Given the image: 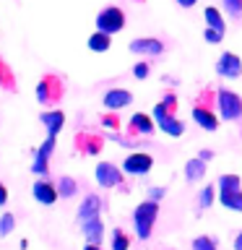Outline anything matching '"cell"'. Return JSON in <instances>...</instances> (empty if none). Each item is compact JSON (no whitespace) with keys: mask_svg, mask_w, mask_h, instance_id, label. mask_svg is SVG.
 <instances>
[{"mask_svg":"<svg viewBox=\"0 0 242 250\" xmlns=\"http://www.w3.org/2000/svg\"><path fill=\"white\" fill-rule=\"evenodd\" d=\"M206 164H208V162L198 159V156L187 162V164H185V180H187V183H201V180L206 177Z\"/></svg>","mask_w":242,"mask_h":250,"instance_id":"ac0fdd59","label":"cell"},{"mask_svg":"<svg viewBox=\"0 0 242 250\" xmlns=\"http://www.w3.org/2000/svg\"><path fill=\"white\" fill-rule=\"evenodd\" d=\"M216 201V185H206V188H201V193H198V206L201 208H211V203Z\"/></svg>","mask_w":242,"mask_h":250,"instance_id":"484cf974","label":"cell"},{"mask_svg":"<svg viewBox=\"0 0 242 250\" xmlns=\"http://www.w3.org/2000/svg\"><path fill=\"white\" fill-rule=\"evenodd\" d=\"M83 250H99V245H94V242H86V248Z\"/></svg>","mask_w":242,"mask_h":250,"instance_id":"ab89813d","label":"cell"},{"mask_svg":"<svg viewBox=\"0 0 242 250\" xmlns=\"http://www.w3.org/2000/svg\"><path fill=\"white\" fill-rule=\"evenodd\" d=\"M128 50L133 55H143V58H159L164 52V42L156 37H141V39H133L128 44Z\"/></svg>","mask_w":242,"mask_h":250,"instance_id":"9c48e42d","label":"cell"},{"mask_svg":"<svg viewBox=\"0 0 242 250\" xmlns=\"http://www.w3.org/2000/svg\"><path fill=\"white\" fill-rule=\"evenodd\" d=\"M112 250H130V237L125 229H112Z\"/></svg>","mask_w":242,"mask_h":250,"instance_id":"d4e9b609","label":"cell"},{"mask_svg":"<svg viewBox=\"0 0 242 250\" xmlns=\"http://www.w3.org/2000/svg\"><path fill=\"white\" fill-rule=\"evenodd\" d=\"M203 39H206L208 44H219V42L224 39V34H222V31H216V29H208V26H206V31H203Z\"/></svg>","mask_w":242,"mask_h":250,"instance_id":"f546056e","label":"cell"},{"mask_svg":"<svg viewBox=\"0 0 242 250\" xmlns=\"http://www.w3.org/2000/svg\"><path fill=\"white\" fill-rule=\"evenodd\" d=\"M159 104H164V107L169 109V112H175V109H177V97H175V91H167V94H164Z\"/></svg>","mask_w":242,"mask_h":250,"instance_id":"d6a6232c","label":"cell"},{"mask_svg":"<svg viewBox=\"0 0 242 250\" xmlns=\"http://www.w3.org/2000/svg\"><path fill=\"white\" fill-rule=\"evenodd\" d=\"M83 229V237L86 242H94V245H101V240H104V222L97 216V219H89V222L81 224Z\"/></svg>","mask_w":242,"mask_h":250,"instance_id":"e0dca14e","label":"cell"},{"mask_svg":"<svg viewBox=\"0 0 242 250\" xmlns=\"http://www.w3.org/2000/svg\"><path fill=\"white\" fill-rule=\"evenodd\" d=\"M164 195H167V188H161V185H154L151 190H148V198L151 201H161Z\"/></svg>","mask_w":242,"mask_h":250,"instance_id":"e575fe53","label":"cell"},{"mask_svg":"<svg viewBox=\"0 0 242 250\" xmlns=\"http://www.w3.org/2000/svg\"><path fill=\"white\" fill-rule=\"evenodd\" d=\"M193 120L198 123L203 130H208V133H214L219 128V115L211 112V107L208 104H201V102L193 107Z\"/></svg>","mask_w":242,"mask_h":250,"instance_id":"4fadbf2b","label":"cell"},{"mask_svg":"<svg viewBox=\"0 0 242 250\" xmlns=\"http://www.w3.org/2000/svg\"><path fill=\"white\" fill-rule=\"evenodd\" d=\"M31 195H34V201H39L42 206H52V203L60 198V190H58L55 183L42 177V180H37V183L31 185Z\"/></svg>","mask_w":242,"mask_h":250,"instance_id":"30bf717a","label":"cell"},{"mask_svg":"<svg viewBox=\"0 0 242 250\" xmlns=\"http://www.w3.org/2000/svg\"><path fill=\"white\" fill-rule=\"evenodd\" d=\"M76 144L81 146L83 154H99L101 151V138L94 136V133H81V136L76 138Z\"/></svg>","mask_w":242,"mask_h":250,"instance_id":"44dd1931","label":"cell"},{"mask_svg":"<svg viewBox=\"0 0 242 250\" xmlns=\"http://www.w3.org/2000/svg\"><path fill=\"white\" fill-rule=\"evenodd\" d=\"M216 109L222 115V120L234 123L242 117V97L232 89H219L216 91Z\"/></svg>","mask_w":242,"mask_h":250,"instance_id":"7a4b0ae2","label":"cell"},{"mask_svg":"<svg viewBox=\"0 0 242 250\" xmlns=\"http://www.w3.org/2000/svg\"><path fill=\"white\" fill-rule=\"evenodd\" d=\"M55 146H58V136H47L44 144L34 151V162H31V172L34 175H47V169H50V156L55 151Z\"/></svg>","mask_w":242,"mask_h":250,"instance_id":"52a82bcc","label":"cell"},{"mask_svg":"<svg viewBox=\"0 0 242 250\" xmlns=\"http://www.w3.org/2000/svg\"><path fill=\"white\" fill-rule=\"evenodd\" d=\"M234 250H242V232L234 237Z\"/></svg>","mask_w":242,"mask_h":250,"instance_id":"f35d334b","label":"cell"},{"mask_svg":"<svg viewBox=\"0 0 242 250\" xmlns=\"http://www.w3.org/2000/svg\"><path fill=\"white\" fill-rule=\"evenodd\" d=\"M156 130V120L146 112H136L130 117V133L133 136H151Z\"/></svg>","mask_w":242,"mask_h":250,"instance_id":"2e32d148","label":"cell"},{"mask_svg":"<svg viewBox=\"0 0 242 250\" xmlns=\"http://www.w3.org/2000/svg\"><path fill=\"white\" fill-rule=\"evenodd\" d=\"M5 203H8V188L0 183V206H5Z\"/></svg>","mask_w":242,"mask_h":250,"instance_id":"8d00e7d4","label":"cell"},{"mask_svg":"<svg viewBox=\"0 0 242 250\" xmlns=\"http://www.w3.org/2000/svg\"><path fill=\"white\" fill-rule=\"evenodd\" d=\"M193 250H219V240L211 234H201L193 240Z\"/></svg>","mask_w":242,"mask_h":250,"instance_id":"4316f807","label":"cell"},{"mask_svg":"<svg viewBox=\"0 0 242 250\" xmlns=\"http://www.w3.org/2000/svg\"><path fill=\"white\" fill-rule=\"evenodd\" d=\"M0 86H13V76L3 60H0Z\"/></svg>","mask_w":242,"mask_h":250,"instance_id":"4dcf8cb0","label":"cell"},{"mask_svg":"<svg viewBox=\"0 0 242 250\" xmlns=\"http://www.w3.org/2000/svg\"><path fill=\"white\" fill-rule=\"evenodd\" d=\"M198 159L211 162V159H214V151H211V148H201V151H198Z\"/></svg>","mask_w":242,"mask_h":250,"instance_id":"d590c367","label":"cell"},{"mask_svg":"<svg viewBox=\"0 0 242 250\" xmlns=\"http://www.w3.org/2000/svg\"><path fill=\"white\" fill-rule=\"evenodd\" d=\"M203 19H206L208 29H216V31H222V34H226V21H224V16L216 5H208L206 11H203Z\"/></svg>","mask_w":242,"mask_h":250,"instance_id":"d6986e66","label":"cell"},{"mask_svg":"<svg viewBox=\"0 0 242 250\" xmlns=\"http://www.w3.org/2000/svg\"><path fill=\"white\" fill-rule=\"evenodd\" d=\"M222 5H224V11L229 16H234V19L242 16V0H222Z\"/></svg>","mask_w":242,"mask_h":250,"instance_id":"f1b7e54d","label":"cell"},{"mask_svg":"<svg viewBox=\"0 0 242 250\" xmlns=\"http://www.w3.org/2000/svg\"><path fill=\"white\" fill-rule=\"evenodd\" d=\"M94 177H97L99 188H117V185H122V169H117L112 162H99L97 169H94Z\"/></svg>","mask_w":242,"mask_h":250,"instance_id":"ba28073f","label":"cell"},{"mask_svg":"<svg viewBox=\"0 0 242 250\" xmlns=\"http://www.w3.org/2000/svg\"><path fill=\"white\" fill-rule=\"evenodd\" d=\"M151 167H154V156L146 151H133L122 162V172L125 175H133V177H146L151 172Z\"/></svg>","mask_w":242,"mask_h":250,"instance_id":"8992f818","label":"cell"},{"mask_svg":"<svg viewBox=\"0 0 242 250\" xmlns=\"http://www.w3.org/2000/svg\"><path fill=\"white\" fill-rule=\"evenodd\" d=\"M101 125L109 128V130H115V128H120V120H117L112 112H107V115H101Z\"/></svg>","mask_w":242,"mask_h":250,"instance_id":"836d02e7","label":"cell"},{"mask_svg":"<svg viewBox=\"0 0 242 250\" xmlns=\"http://www.w3.org/2000/svg\"><path fill=\"white\" fill-rule=\"evenodd\" d=\"M195 3H198V0H177V5H180V8H193Z\"/></svg>","mask_w":242,"mask_h":250,"instance_id":"74e56055","label":"cell"},{"mask_svg":"<svg viewBox=\"0 0 242 250\" xmlns=\"http://www.w3.org/2000/svg\"><path fill=\"white\" fill-rule=\"evenodd\" d=\"M99 211H101V198H99L97 193H89V195L81 201V208H78V214H76L78 224L89 222V219H97Z\"/></svg>","mask_w":242,"mask_h":250,"instance_id":"5bb4252c","label":"cell"},{"mask_svg":"<svg viewBox=\"0 0 242 250\" xmlns=\"http://www.w3.org/2000/svg\"><path fill=\"white\" fill-rule=\"evenodd\" d=\"M219 193H229V190H242V177L234 175V172H226V175H219L216 180Z\"/></svg>","mask_w":242,"mask_h":250,"instance_id":"7402d4cb","label":"cell"},{"mask_svg":"<svg viewBox=\"0 0 242 250\" xmlns=\"http://www.w3.org/2000/svg\"><path fill=\"white\" fill-rule=\"evenodd\" d=\"M97 29L107 31V34H117L125 29V11L117 5H107L97 13Z\"/></svg>","mask_w":242,"mask_h":250,"instance_id":"277c9868","label":"cell"},{"mask_svg":"<svg viewBox=\"0 0 242 250\" xmlns=\"http://www.w3.org/2000/svg\"><path fill=\"white\" fill-rule=\"evenodd\" d=\"M62 97V81L58 76L47 73L42 76V81L37 83V99L39 104H55V102H60Z\"/></svg>","mask_w":242,"mask_h":250,"instance_id":"5b68a950","label":"cell"},{"mask_svg":"<svg viewBox=\"0 0 242 250\" xmlns=\"http://www.w3.org/2000/svg\"><path fill=\"white\" fill-rule=\"evenodd\" d=\"M154 120H156V128L161 133H167L169 138H180L185 133V123L175 117V112H169L164 104H156L154 107Z\"/></svg>","mask_w":242,"mask_h":250,"instance_id":"3957f363","label":"cell"},{"mask_svg":"<svg viewBox=\"0 0 242 250\" xmlns=\"http://www.w3.org/2000/svg\"><path fill=\"white\" fill-rule=\"evenodd\" d=\"M216 73L222 78H240L242 76V60L234 52H222V58L216 60Z\"/></svg>","mask_w":242,"mask_h":250,"instance_id":"8fae6325","label":"cell"},{"mask_svg":"<svg viewBox=\"0 0 242 250\" xmlns=\"http://www.w3.org/2000/svg\"><path fill=\"white\" fill-rule=\"evenodd\" d=\"M16 227V216L13 214H3L0 216V237H8Z\"/></svg>","mask_w":242,"mask_h":250,"instance_id":"83f0119b","label":"cell"},{"mask_svg":"<svg viewBox=\"0 0 242 250\" xmlns=\"http://www.w3.org/2000/svg\"><path fill=\"white\" fill-rule=\"evenodd\" d=\"M219 203L229 211L242 214V190H229V193H219Z\"/></svg>","mask_w":242,"mask_h":250,"instance_id":"603a6c76","label":"cell"},{"mask_svg":"<svg viewBox=\"0 0 242 250\" xmlns=\"http://www.w3.org/2000/svg\"><path fill=\"white\" fill-rule=\"evenodd\" d=\"M107 112H117V109H125L128 104H133V94L128 89H109L101 99Z\"/></svg>","mask_w":242,"mask_h":250,"instance_id":"7c38bea8","label":"cell"},{"mask_svg":"<svg viewBox=\"0 0 242 250\" xmlns=\"http://www.w3.org/2000/svg\"><path fill=\"white\" fill-rule=\"evenodd\" d=\"M39 123L47 128V136H58L65 125V115H62V109H44L39 115Z\"/></svg>","mask_w":242,"mask_h":250,"instance_id":"9a60e30c","label":"cell"},{"mask_svg":"<svg viewBox=\"0 0 242 250\" xmlns=\"http://www.w3.org/2000/svg\"><path fill=\"white\" fill-rule=\"evenodd\" d=\"M148 73H151L148 62H136V65H133V76L141 78V81H143V78H148Z\"/></svg>","mask_w":242,"mask_h":250,"instance_id":"1f68e13d","label":"cell"},{"mask_svg":"<svg viewBox=\"0 0 242 250\" xmlns=\"http://www.w3.org/2000/svg\"><path fill=\"white\" fill-rule=\"evenodd\" d=\"M58 190H60V198H70V195H76L78 190V183L73 177H68V175H62L58 180Z\"/></svg>","mask_w":242,"mask_h":250,"instance_id":"cb8c5ba5","label":"cell"},{"mask_svg":"<svg viewBox=\"0 0 242 250\" xmlns=\"http://www.w3.org/2000/svg\"><path fill=\"white\" fill-rule=\"evenodd\" d=\"M156 219H159V201L146 198L143 203H138V206L133 208V229H136L138 240H148V237H151Z\"/></svg>","mask_w":242,"mask_h":250,"instance_id":"6da1fadb","label":"cell"},{"mask_svg":"<svg viewBox=\"0 0 242 250\" xmlns=\"http://www.w3.org/2000/svg\"><path fill=\"white\" fill-rule=\"evenodd\" d=\"M109 47H112V34H107V31H94L89 37V50L91 52H107Z\"/></svg>","mask_w":242,"mask_h":250,"instance_id":"ffe728a7","label":"cell"}]
</instances>
